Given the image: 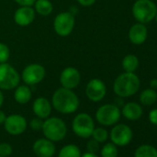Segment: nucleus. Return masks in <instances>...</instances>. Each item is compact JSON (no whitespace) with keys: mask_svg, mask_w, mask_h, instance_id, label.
<instances>
[{"mask_svg":"<svg viewBox=\"0 0 157 157\" xmlns=\"http://www.w3.org/2000/svg\"><path fill=\"white\" fill-rule=\"evenodd\" d=\"M147 28L143 23L134 24L128 32V38L130 42L134 44H141L147 39Z\"/></svg>","mask_w":157,"mask_h":157,"instance_id":"f3484780","label":"nucleus"},{"mask_svg":"<svg viewBox=\"0 0 157 157\" xmlns=\"http://www.w3.org/2000/svg\"><path fill=\"white\" fill-rule=\"evenodd\" d=\"M12 147L10 143L2 142L0 143V155L3 157H8L12 153Z\"/></svg>","mask_w":157,"mask_h":157,"instance_id":"cd10ccee","label":"nucleus"},{"mask_svg":"<svg viewBox=\"0 0 157 157\" xmlns=\"http://www.w3.org/2000/svg\"><path fill=\"white\" fill-rule=\"evenodd\" d=\"M121 116L119 107L117 105L106 104L100 106L96 113V120L104 126H112L118 122Z\"/></svg>","mask_w":157,"mask_h":157,"instance_id":"6e6552de","label":"nucleus"},{"mask_svg":"<svg viewBox=\"0 0 157 157\" xmlns=\"http://www.w3.org/2000/svg\"><path fill=\"white\" fill-rule=\"evenodd\" d=\"M3 103H4V95H3L2 90H0V108L3 105Z\"/></svg>","mask_w":157,"mask_h":157,"instance_id":"e433bc0d","label":"nucleus"},{"mask_svg":"<svg viewBox=\"0 0 157 157\" xmlns=\"http://www.w3.org/2000/svg\"><path fill=\"white\" fill-rule=\"evenodd\" d=\"M94 129V122L93 117L87 113L78 114L72 121L73 132L81 138H90Z\"/></svg>","mask_w":157,"mask_h":157,"instance_id":"423d86ee","label":"nucleus"},{"mask_svg":"<svg viewBox=\"0 0 157 157\" xmlns=\"http://www.w3.org/2000/svg\"><path fill=\"white\" fill-rule=\"evenodd\" d=\"M140 85V78L134 72H124L115 80L113 90L119 97H129L139 91Z\"/></svg>","mask_w":157,"mask_h":157,"instance_id":"f03ea898","label":"nucleus"},{"mask_svg":"<svg viewBox=\"0 0 157 157\" xmlns=\"http://www.w3.org/2000/svg\"><path fill=\"white\" fill-rule=\"evenodd\" d=\"M99 150V142L96 141L95 140H91L88 143H87V151L88 152H92V153H96Z\"/></svg>","mask_w":157,"mask_h":157,"instance_id":"c756f323","label":"nucleus"},{"mask_svg":"<svg viewBox=\"0 0 157 157\" xmlns=\"http://www.w3.org/2000/svg\"><path fill=\"white\" fill-rule=\"evenodd\" d=\"M33 151L38 157H52L56 152L54 141L48 139H39L33 143Z\"/></svg>","mask_w":157,"mask_h":157,"instance_id":"2eb2a0df","label":"nucleus"},{"mask_svg":"<svg viewBox=\"0 0 157 157\" xmlns=\"http://www.w3.org/2000/svg\"><path fill=\"white\" fill-rule=\"evenodd\" d=\"M51 104L61 114H72L80 106V99L73 90L60 87L54 92Z\"/></svg>","mask_w":157,"mask_h":157,"instance_id":"f257e3e1","label":"nucleus"},{"mask_svg":"<svg viewBox=\"0 0 157 157\" xmlns=\"http://www.w3.org/2000/svg\"><path fill=\"white\" fill-rule=\"evenodd\" d=\"M45 74L46 71L43 65L33 63L27 65L23 68L21 74V78L26 85L33 86L39 84L44 81V78H45Z\"/></svg>","mask_w":157,"mask_h":157,"instance_id":"0eeeda50","label":"nucleus"},{"mask_svg":"<svg viewBox=\"0 0 157 157\" xmlns=\"http://www.w3.org/2000/svg\"><path fill=\"white\" fill-rule=\"evenodd\" d=\"M118 151L117 145L112 143H106L101 151L102 157H117Z\"/></svg>","mask_w":157,"mask_h":157,"instance_id":"393cba45","label":"nucleus"},{"mask_svg":"<svg viewBox=\"0 0 157 157\" xmlns=\"http://www.w3.org/2000/svg\"><path fill=\"white\" fill-rule=\"evenodd\" d=\"M35 10L33 7L21 6L14 13V21L21 27L31 25L35 19Z\"/></svg>","mask_w":157,"mask_h":157,"instance_id":"4468645a","label":"nucleus"},{"mask_svg":"<svg viewBox=\"0 0 157 157\" xmlns=\"http://www.w3.org/2000/svg\"><path fill=\"white\" fill-rule=\"evenodd\" d=\"M33 6L35 12L42 17L49 16L54 10V6L50 0H36Z\"/></svg>","mask_w":157,"mask_h":157,"instance_id":"aec40b11","label":"nucleus"},{"mask_svg":"<svg viewBox=\"0 0 157 157\" xmlns=\"http://www.w3.org/2000/svg\"><path fill=\"white\" fill-rule=\"evenodd\" d=\"M21 75L8 62L0 64V90H14L21 82Z\"/></svg>","mask_w":157,"mask_h":157,"instance_id":"20e7f679","label":"nucleus"},{"mask_svg":"<svg viewBox=\"0 0 157 157\" xmlns=\"http://www.w3.org/2000/svg\"><path fill=\"white\" fill-rule=\"evenodd\" d=\"M52 104L44 97H38L33 104V111L37 117L46 119L52 112Z\"/></svg>","mask_w":157,"mask_h":157,"instance_id":"dca6fc26","label":"nucleus"},{"mask_svg":"<svg viewBox=\"0 0 157 157\" xmlns=\"http://www.w3.org/2000/svg\"><path fill=\"white\" fill-rule=\"evenodd\" d=\"M77 1L82 7H90L96 2V0H77Z\"/></svg>","mask_w":157,"mask_h":157,"instance_id":"473e14b6","label":"nucleus"},{"mask_svg":"<svg viewBox=\"0 0 157 157\" xmlns=\"http://www.w3.org/2000/svg\"><path fill=\"white\" fill-rule=\"evenodd\" d=\"M122 67L125 72H134L139 67V59L135 55H128L122 60Z\"/></svg>","mask_w":157,"mask_h":157,"instance_id":"412c9836","label":"nucleus"},{"mask_svg":"<svg viewBox=\"0 0 157 157\" xmlns=\"http://www.w3.org/2000/svg\"><path fill=\"white\" fill-rule=\"evenodd\" d=\"M6 118H7V116H6L5 112L2 111V110H0V125H1V124H4Z\"/></svg>","mask_w":157,"mask_h":157,"instance_id":"72a5a7b5","label":"nucleus"},{"mask_svg":"<svg viewBox=\"0 0 157 157\" xmlns=\"http://www.w3.org/2000/svg\"><path fill=\"white\" fill-rule=\"evenodd\" d=\"M19 6H29L33 7L36 0H14Z\"/></svg>","mask_w":157,"mask_h":157,"instance_id":"7c9ffc66","label":"nucleus"},{"mask_svg":"<svg viewBox=\"0 0 157 157\" xmlns=\"http://www.w3.org/2000/svg\"><path fill=\"white\" fill-rule=\"evenodd\" d=\"M10 56V50L9 46L4 43H0V64L8 62Z\"/></svg>","mask_w":157,"mask_h":157,"instance_id":"bb28decb","label":"nucleus"},{"mask_svg":"<svg viewBox=\"0 0 157 157\" xmlns=\"http://www.w3.org/2000/svg\"><path fill=\"white\" fill-rule=\"evenodd\" d=\"M140 101L144 105H151L157 101V93L151 88L146 89L140 94Z\"/></svg>","mask_w":157,"mask_h":157,"instance_id":"5701e85b","label":"nucleus"},{"mask_svg":"<svg viewBox=\"0 0 157 157\" xmlns=\"http://www.w3.org/2000/svg\"><path fill=\"white\" fill-rule=\"evenodd\" d=\"M110 139L117 146H126L132 139V130L125 124H118L112 128Z\"/></svg>","mask_w":157,"mask_h":157,"instance_id":"ddd939ff","label":"nucleus"},{"mask_svg":"<svg viewBox=\"0 0 157 157\" xmlns=\"http://www.w3.org/2000/svg\"><path fill=\"white\" fill-rule=\"evenodd\" d=\"M94 140H95L98 142H105L107 138H108V133L107 130L105 129L104 128H94L93 134H92Z\"/></svg>","mask_w":157,"mask_h":157,"instance_id":"a878e982","label":"nucleus"},{"mask_svg":"<svg viewBox=\"0 0 157 157\" xmlns=\"http://www.w3.org/2000/svg\"><path fill=\"white\" fill-rule=\"evenodd\" d=\"M150 85H151V89H157V80L154 78V80H151V82H150Z\"/></svg>","mask_w":157,"mask_h":157,"instance_id":"f704fd0d","label":"nucleus"},{"mask_svg":"<svg viewBox=\"0 0 157 157\" xmlns=\"http://www.w3.org/2000/svg\"><path fill=\"white\" fill-rule=\"evenodd\" d=\"M157 7L151 0H136L132 7V14L140 23H149L156 15Z\"/></svg>","mask_w":157,"mask_h":157,"instance_id":"39448f33","label":"nucleus"},{"mask_svg":"<svg viewBox=\"0 0 157 157\" xmlns=\"http://www.w3.org/2000/svg\"><path fill=\"white\" fill-rule=\"evenodd\" d=\"M81 80L82 76L80 71L74 67H67L64 68L59 77L61 86L70 90L77 88L81 82Z\"/></svg>","mask_w":157,"mask_h":157,"instance_id":"9b49d317","label":"nucleus"},{"mask_svg":"<svg viewBox=\"0 0 157 157\" xmlns=\"http://www.w3.org/2000/svg\"><path fill=\"white\" fill-rule=\"evenodd\" d=\"M4 127L6 131L10 135H21L26 130L27 120L21 115L13 114L7 117Z\"/></svg>","mask_w":157,"mask_h":157,"instance_id":"f8f14e48","label":"nucleus"},{"mask_svg":"<svg viewBox=\"0 0 157 157\" xmlns=\"http://www.w3.org/2000/svg\"><path fill=\"white\" fill-rule=\"evenodd\" d=\"M82 157H98L95 153H92V152H86L83 155H82Z\"/></svg>","mask_w":157,"mask_h":157,"instance_id":"c9c22d12","label":"nucleus"},{"mask_svg":"<svg viewBox=\"0 0 157 157\" xmlns=\"http://www.w3.org/2000/svg\"><path fill=\"white\" fill-rule=\"evenodd\" d=\"M43 125H44V121H43V119L40 118V117L33 118V119L31 120V123H30V126H31L32 129L34 130V131L42 130Z\"/></svg>","mask_w":157,"mask_h":157,"instance_id":"c85d7f7f","label":"nucleus"},{"mask_svg":"<svg viewBox=\"0 0 157 157\" xmlns=\"http://www.w3.org/2000/svg\"><path fill=\"white\" fill-rule=\"evenodd\" d=\"M58 157H82V152L77 145L67 144L60 150Z\"/></svg>","mask_w":157,"mask_h":157,"instance_id":"4be33fe9","label":"nucleus"},{"mask_svg":"<svg viewBox=\"0 0 157 157\" xmlns=\"http://www.w3.org/2000/svg\"><path fill=\"white\" fill-rule=\"evenodd\" d=\"M85 94L92 102H100L106 94V86L100 78H92L86 85Z\"/></svg>","mask_w":157,"mask_h":157,"instance_id":"9d476101","label":"nucleus"},{"mask_svg":"<svg viewBox=\"0 0 157 157\" xmlns=\"http://www.w3.org/2000/svg\"><path fill=\"white\" fill-rule=\"evenodd\" d=\"M43 133L44 137L52 141L62 140L67 135V125L59 117H47L44 121L43 125Z\"/></svg>","mask_w":157,"mask_h":157,"instance_id":"7ed1b4c3","label":"nucleus"},{"mask_svg":"<svg viewBox=\"0 0 157 157\" xmlns=\"http://www.w3.org/2000/svg\"><path fill=\"white\" fill-rule=\"evenodd\" d=\"M135 157H157V150L151 145H141L135 151Z\"/></svg>","mask_w":157,"mask_h":157,"instance_id":"b1692460","label":"nucleus"},{"mask_svg":"<svg viewBox=\"0 0 157 157\" xmlns=\"http://www.w3.org/2000/svg\"><path fill=\"white\" fill-rule=\"evenodd\" d=\"M149 119L153 125H157V109H153L149 114Z\"/></svg>","mask_w":157,"mask_h":157,"instance_id":"2f4dec72","label":"nucleus"},{"mask_svg":"<svg viewBox=\"0 0 157 157\" xmlns=\"http://www.w3.org/2000/svg\"><path fill=\"white\" fill-rule=\"evenodd\" d=\"M33 96L32 90L29 85L23 84V85H18L15 88L14 92V99L17 103L21 105L28 104Z\"/></svg>","mask_w":157,"mask_h":157,"instance_id":"a211bd4d","label":"nucleus"},{"mask_svg":"<svg viewBox=\"0 0 157 157\" xmlns=\"http://www.w3.org/2000/svg\"><path fill=\"white\" fill-rule=\"evenodd\" d=\"M54 30L59 36L66 37L69 35L75 27V16L69 11L58 13L54 20Z\"/></svg>","mask_w":157,"mask_h":157,"instance_id":"1a4fd4ad","label":"nucleus"},{"mask_svg":"<svg viewBox=\"0 0 157 157\" xmlns=\"http://www.w3.org/2000/svg\"><path fill=\"white\" fill-rule=\"evenodd\" d=\"M154 19H155V21H156V22H157V12H156V15H155V18H154Z\"/></svg>","mask_w":157,"mask_h":157,"instance_id":"4c0bfd02","label":"nucleus"},{"mask_svg":"<svg viewBox=\"0 0 157 157\" xmlns=\"http://www.w3.org/2000/svg\"><path fill=\"white\" fill-rule=\"evenodd\" d=\"M122 114L128 120H137L142 116V108L137 103L130 102L123 106Z\"/></svg>","mask_w":157,"mask_h":157,"instance_id":"6ab92c4d","label":"nucleus"},{"mask_svg":"<svg viewBox=\"0 0 157 157\" xmlns=\"http://www.w3.org/2000/svg\"><path fill=\"white\" fill-rule=\"evenodd\" d=\"M0 157H3V156H1V155H0Z\"/></svg>","mask_w":157,"mask_h":157,"instance_id":"58836bf2","label":"nucleus"}]
</instances>
